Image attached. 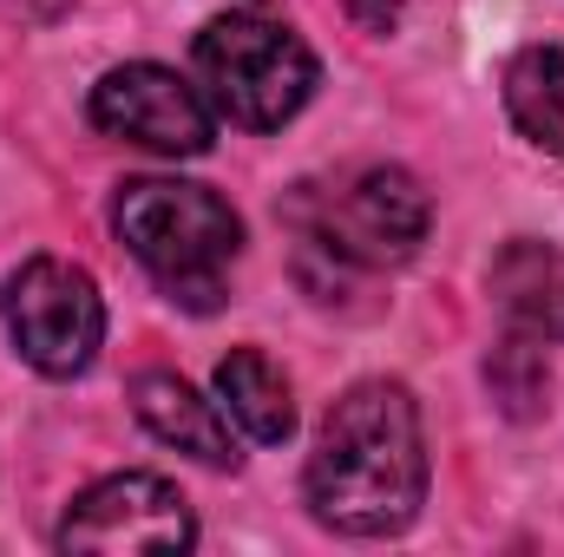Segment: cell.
I'll use <instances>...</instances> for the list:
<instances>
[{
	"instance_id": "12",
	"label": "cell",
	"mask_w": 564,
	"mask_h": 557,
	"mask_svg": "<svg viewBox=\"0 0 564 557\" xmlns=\"http://www.w3.org/2000/svg\"><path fill=\"white\" fill-rule=\"evenodd\" d=\"M486 387H492V401L512 419L545 414V407H552V401H545V394H552V368H545L539 341L512 328V341H499V348L486 354Z\"/></svg>"
},
{
	"instance_id": "9",
	"label": "cell",
	"mask_w": 564,
	"mask_h": 557,
	"mask_svg": "<svg viewBox=\"0 0 564 557\" xmlns=\"http://www.w3.org/2000/svg\"><path fill=\"white\" fill-rule=\"evenodd\" d=\"M492 302L499 315L532 335V341H564V250L558 243H539V237H512L499 256H492Z\"/></svg>"
},
{
	"instance_id": "4",
	"label": "cell",
	"mask_w": 564,
	"mask_h": 557,
	"mask_svg": "<svg viewBox=\"0 0 564 557\" xmlns=\"http://www.w3.org/2000/svg\"><path fill=\"white\" fill-rule=\"evenodd\" d=\"M197 79H204V99L230 125L276 132L315 99L322 66L302 33H289L282 20H263L250 7V13H217L197 33Z\"/></svg>"
},
{
	"instance_id": "8",
	"label": "cell",
	"mask_w": 564,
	"mask_h": 557,
	"mask_svg": "<svg viewBox=\"0 0 564 557\" xmlns=\"http://www.w3.org/2000/svg\"><path fill=\"white\" fill-rule=\"evenodd\" d=\"M132 414L144 419V433L151 439H164V446H177V452H191L197 466H210V472H230L243 452H237V439H230V414L217 407V401H204L191 381H177V374H164V368H151L132 381Z\"/></svg>"
},
{
	"instance_id": "13",
	"label": "cell",
	"mask_w": 564,
	"mask_h": 557,
	"mask_svg": "<svg viewBox=\"0 0 564 557\" xmlns=\"http://www.w3.org/2000/svg\"><path fill=\"white\" fill-rule=\"evenodd\" d=\"M243 7H270V0H243Z\"/></svg>"
},
{
	"instance_id": "10",
	"label": "cell",
	"mask_w": 564,
	"mask_h": 557,
	"mask_svg": "<svg viewBox=\"0 0 564 557\" xmlns=\"http://www.w3.org/2000/svg\"><path fill=\"white\" fill-rule=\"evenodd\" d=\"M217 407L237 419L257 446H282L295 433V394H289V374L263 348H230L217 361Z\"/></svg>"
},
{
	"instance_id": "2",
	"label": "cell",
	"mask_w": 564,
	"mask_h": 557,
	"mask_svg": "<svg viewBox=\"0 0 564 557\" xmlns=\"http://www.w3.org/2000/svg\"><path fill=\"white\" fill-rule=\"evenodd\" d=\"M112 230L151 270V282L171 302L197 308V315H210L224 302L230 263L243 250V217L217 190L177 184V177H132V184H119Z\"/></svg>"
},
{
	"instance_id": "7",
	"label": "cell",
	"mask_w": 564,
	"mask_h": 557,
	"mask_svg": "<svg viewBox=\"0 0 564 557\" xmlns=\"http://www.w3.org/2000/svg\"><path fill=\"white\" fill-rule=\"evenodd\" d=\"M93 125L126 144H144L158 157H204L217 139V106L171 66L132 59L93 86Z\"/></svg>"
},
{
	"instance_id": "6",
	"label": "cell",
	"mask_w": 564,
	"mask_h": 557,
	"mask_svg": "<svg viewBox=\"0 0 564 557\" xmlns=\"http://www.w3.org/2000/svg\"><path fill=\"white\" fill-rule=\"evenodd\" d=\"M197 545V518L158 472H112L86 485L59 518V551L99 557H171Z\"/></svg>"
},
{
	"instance_id": "5",
	"label": "cell",
	"mask_w": 564,
	"mask_h": 557,
	"mask_svg": "<svg viewBox=\"0 0 564 557\" xmlns=\"http://www.w3.org/2000/svg\"><path fill=\"white\" fill-rule=\"evenodd\" d=\"M0 315H7V335L20 348V361L40 368L46 381L86 374L93 354L106 348V295L66 256L20 263L0 288Z\"/></svg>"
},
{
	"instance_id": "11",
	"label": "cell",
	"mask_w": 564,
	"mask_h": 557,
	"mask_svg": "<svg viewBox=\"0 0 564 557\" xmlns=\"http://www.w3.org/2000/svg\"><path fill=\"white\" fill-rule=\"evenodd\" d=\"M506 112L545 157L564 164V46H525L506 59Z\"/></svg>"
},
{
	"instance_id": "1",
	"label": "cell",
	"mask_w": 564,
	"mask_h": 557,
	"mask_svg": "<svg viewBox=\"0 0 564 557\" xmlns=\"http://www.w3.org/2000/svg\"><path fill=\"white\" fill-rule=\"evenodd\" d=\"M308 512L341 538H394L426 505V433L401 381H355L315 433Z\"/></svg>"
},
{
	"instance_id": "3",
	"label": "cell",
	"mask_w": 564,
	"mask_h": 557,
	"mask_svg": "<svg viewBox=\"0 0 564 557\" xmlns=\"http://www.w3.org/2000/svg\"><path fill=\"white\" fill-rule=\"evenodd\" d=\"M282 217L295 223L302 256H322L328 270H394L426 243L433 204L401 164H348L295 184Z\"/></svg>"
}]
</instances>
